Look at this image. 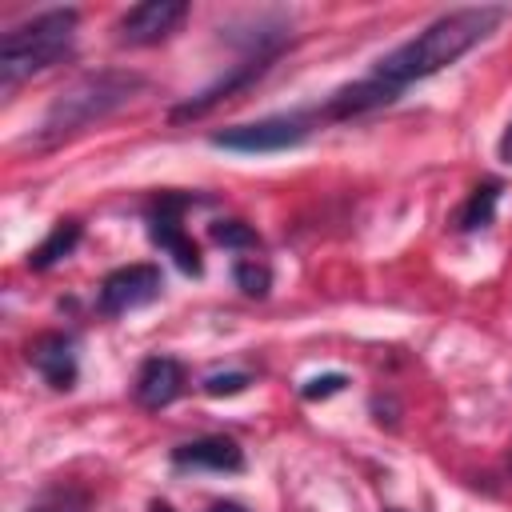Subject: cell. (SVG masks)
Returning a JSON list of instances; mask_svg holds the SVG:
<instances>
[{
  "label": "cell",
  "mask_w": 512,
  "mask_h": 512,
  "mask_svg": "<svg viewBox=\"0 0 512 512\" xmlns=\"http://www.w3.org/2000/svg\"><path fill=\"white\" fill-rule=\"evenodd\" d=\"M152 512H176L172 504H164V500H152Z\"/></svg>",
  "instance_id": "obj_21"
},
{
  "label": "cell",
  "mask_w": 512,
  "mask_h": 512,
  "mask_svg": "<svg viewBox=\"0 0 512 512\" xmlns=\"http://www.w3.org/2000/svg\"><path fill=\"white\" fill-rule=\"evenodd\" d=\"M188 16V4L184 0H144L136 8H128L116 24V40L120 44H132V48H144V44H160L176 32V24Z\"/></svg>",
  "instance_id": "obj_7"
},
{
  "label": "cell",
  "mask_w": 512,
  "mask_h": 512,
  "mask_svg": "<svg viewBox=\"0 0 512 512\" xmlns=\"http://www.w3.org/2000/svg\"><path fill=\"white\" fill-rule=\"evenodd\" d=\"M180 388H184V364L172 356H148L136 372V384H132L136 404H144V408L172 404L180 396Z\"/></svg>",
  "instance_id": "obj_10"
},
{
  "label": "cell",
  "mask_w": 512,
  "mask_h": 512,
  "mask_svg": "<svg viewBox=\"0 0 512 512\" xmlns=\"http://www.w3.org/2000/svg\"><path fill=\"white\" fill-rule=\"evenodd\" d=\"M272 56H276V52H252L244 64H232L228 76H220L216 84H208V88H200L196 96H188L184 104H176V108H172V120H176V124H180V120H200V116L212 112L220 100H228V96H236L240 88H248L252 80H260V76L268 72Z\"/></svg>",
  "instance_id": "obj_8"
},
{
  "label": "cell",
  "mask_w": 512,
  "mask_h": 512,
  "mask_svg": "<svg viewBox=\"0 0 512 512\" xmlns=\"http://www.w3.org/2000/svg\"><path fill=\"white\" fill-rule=\"evenodd\" d=\"M208 512H244V504H232V500H220V504H212Z\"/></svg>",
  "instance_id": "obj_19"
},
{
  "label": "cell",
  "mask_w": 512,
  "mask_h": 512,
  "mask_svg": "<svg viewBox=\"0 0 512 512\" xmlns=\"http://www.w3.org/2000/svg\"><path fill=\"white\" fill-rule=\"evenodd\" d=\"M232 280H236V288L244 292V296H268V288H272V272H268V264H260V260H236V268H232Z\"/></svg>",
  "instance_id": "obj_14"
},
{
  "label": "cell",
  "mask_w": 512,
  "mask_h": 512,
  "mask_svg": "<svg viewBox=\"0 0 512 512\" xmlns=\"http://www.w3.org/2000/svg\"><path fill=\"white\" fill-rule=\"evenodd\" d=\"M76 8H48L16 28L4 32L0 44V84L12 88L44 68H52L60 56H68L76 36Z\"/></svg>",
  "instance_id": "obj_3"
},
{
  "label": "cell",
  "mask_w": 512,
  "mask_h": 512,
  "mask_svg": "<svg viewBox=\"0 0 512 512\" xmlns=\"http://www.w3.org/2000/svg\"><path fill=\"white\" fill-rule=\"evenodd\" d=\"M504 16H508V8H500V4L444 12L424 32H416L412 40H404L400 48H392L388 56H380L368 76L396 100L408 84L428 80L432 72H440V68L456 64L464 52H472L484 36H492L504 24Z\"/></svg>",
  "instance_id": "obj_1"
},
{
  "label": "cell",
  "mask_w": 512,
  "mask_h": 512,
  "mask_svg": "<svg viewBox=\"0 0 512 512\" xmlns=\"http://www.w3.org/2000/svg\"><path fill=\"white\" fill-rule=\"evenodd\" d=\"M172 464L176 468H208V472H240L244 452L228 436H200V440L172 448Z\"/></svg>",
  "instance_id": "obj_11"
},
{
  "label": "cell",
  "mask_w": 512,
  "mask_h": 512,
  "mask_svg": "<svg viewBox=\"0 0 512 512\" xmlns=\"http://www.w3.org/2000/svg\"><path fill=\"white\" fill-rule=\"evenodd\" d=\"M344 384H348V376H344V372H324V376H312V380H304L300 396H304V400H328V396L344 392Z\"/></svg>",
  "instance_id": "obj_16"
},
{
  "label": "cell",
  "mask_w": 512,
  "mask_h": 512,
  "mask_svg": "<svg viewBox=\"0 0 512 512\" xmlns=\"http://www.w3.org/2000/svg\"><path fill=\"white\" fill-rule=\"evenodd\" d=\"M160 292H164V276H160L156 264H124V268L104 276L96 304H100L104 316H124L132 308L152 304Z\"/></svg>",
  "instance_id": "obj_6"
},
{
  "label": "cell",
  "mask_w": 512,
  "mask_h": 512,
  "mask_svg": "<svg viewBox=\"0 0 512 512\" xmlns=\"http://www.w3.org/2000/svg\"><path fill=\"white\" fill-rule=\"evenodd\" d=\"M500 156L512 164V124H508V128H504V136H500Z\"/></svg>",
  "instance_id": "obj_18"
},
{
  "label": "cell",
  "mask_w": 512,
  "mask_h": 512,
  "mask_svg": "<svg viewBox=\"0 0 512 512\" xmlns=\"http://www.w3.org/2000/svg\"><path fill=\"white\" fill-rule=\"evenodd\" d=\"M80 236H84V228H80V220H56L52 224V232L28 252V268H36V272H48L52 264H60L64 256H72V248L80 244Z\"/></svg>",
  "instance_id": "obj_12"
},
{
  "label": "cell",
  "mask_w": 512,
  "mask_h": 512,
  "mask_svg": "<svg viewBox=\"0 0 512 512\" xmlns=\"http://www.w3.org/2000/svg\"><path fill=\"white\" fill-rule=\"evenodd\" d=\"M140 88H144V76H136V72H120V68L88 72V76L72 80L48 104V112H44V120L36 128V140L40 144H60V140L84 132L88 124L112 116L116 108H124Z\"/></svg>",
  "instance_id": "obj_2"
},
{
  "label": "cell",
  "mask_w": 512,
  "mask_h": 512,
  "mask_svg": "<svg viewBox=\"0 0 512 512\" xmlns=\"http://www.w3.org/2000/svg\"><path fill=\"white\" fill-rule=\"evenodd\" d=\"M496 204H500V184L496 180H484L472 188V196L464 200V208L456 212V228L460 232H476V228H488L492 216H496Z\"/></svg>",
  "instance_id": "obj_13"
},
{
  "label": "cell",
  "mask_w": 512,
  "mask_h": 512,
  "mask_svg": "<svg viewBox=\"0 0 512 512\" xmlns=\"http://www.w3.org/2000/svg\"><path fill=\"white\" fill-rule=\"evenodd\" d=\"M208 232H212V240L224 244V248H260V236H256L244 220H216Z\"/></svg>",
  "instance_id": "obj_15"
},
{
  "label": "cell",
  "mask_w": 512,
  "mask_h": 512,
  "mask_svg": "<svg viewBox=\"0 0 512 512\" xmlns=\"http://www.w3.org/2000/svg\"><path fill=\"white\" fill-rule=\"evenodd\" d=\"M188 204H192L188 196L164 192V196L152 204V212H148V236H152V244H156V248H164V252L180 264V272L200 276V272H204L200 248H196V244H192V236L180 228V212H184Z\"/></svg>",
  "instance_id": "obj_5"
},
{
  "label": "cell",
  "mask_w": 512,
  "mask_h": 512,
  "mask_svg": "<svg viewBox=\"0 0 512 512\" xmlns=\"http://www.w3.org/2000/svg\"><path fill=\"white\" fill-rule=\"evenodd\" d=\"M312 132V116L308 112H284V116H264V120H252V124H232L224 132H212V144L216 148H228V152H284V148H296L304 144Z\"/></svg>",
  "instance_id": "obj_4"
},
{
  "label": "cell",
  "mask_w": 512,
  "mask_h": 512,
  "mask_svg": "<svg viewBox=\"0 0 512 512\" xmlns=\"http://www.w3.org/2000/svg\"><path fill=\"white\" fill-rule=\"evenodd\" d=\"M28 364L60 392H68L76 384V344L64 332H44L28 344Z\"/></svg>",
  "instance_id": "obj_9"
},
{
  "label": "cell",
  "mask_w": 512,
  "mask_h": 512,
  "mask_svg": "<svg viewBox=\"0 0 512 512\" xmlns=\"http://www.w3.org/2000/svg\"><path fill=\"white\" fill-rule=\"evenodd\" d=\"M32 512H76V508H68V504H40V508H32Z\"/></svg>",
  "instance_id": "obj_20"
},
{
  "label": "cell",
  "mask_w": 512,
  "mask_h": 512,
  "mask_svg": "<svg viewBox=\"0 0 512 512\" xmlns=\"http://www.w3.org/2000/svg\"><path fill=\"white\" fill-rule=\"evenodd\" d=\"M248 384H252L248 372H216V376L204 380V392H208V396H236V392H244Z\"/></svg>",
  "instance_id": "obj_17"
}]
</instances>
